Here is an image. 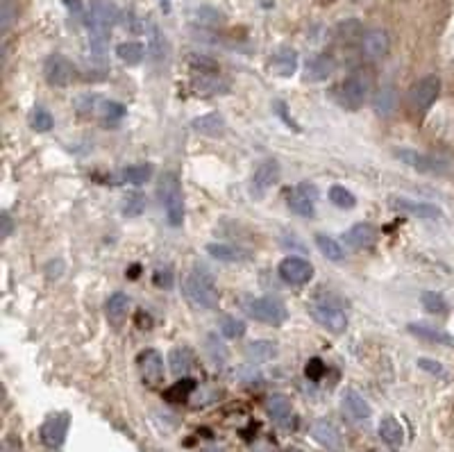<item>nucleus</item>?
Listing matches in <instances>:
<instances>
[{"mask_svg":"<svg viewBox=\"0 0 454 452\" xmlns=\"http://www.w3.org/2000/svg\"><path fill=\"white\" fill-rule=\"evenodd\" d=\"M209 352H211V357H218V361H223L227 357V352L223 350V343H218L214 341V336H209Z\"/></svg>","mask_w":454,"mask_h":452,"instance_id":"obj_46","label":"nucleus"},{"mask_svg":"<svg viewBox=\"0 0 454 452\" xmlns=\"http://www.w3.org/2000/svg\"><path fill=\"white\" fill-rule=\"evenodd\" d=\"M152 178V164H132L123 171V180L130 185H146Z\"/></svg>","mask_w":454,"mask_h":452,"instance_id":"obj_37","label":"nucleus"},{"mask_svg":"<svg viewBox=\"0 0 454 452\" xmlns=\"http://www.w3.org/2000/svg\"><path fill=\"white\" fill-rule=\"evenodd\" d=\"M395 157L400 161H404L409 168L418 171V173H443L446 171V161L436 159L432 155H422V152H416L413 148H402L395 150Z\"/></svg>","mask_w":454,"mask_h":452,"instance_id":"obj_11","label":"nucleus"},{"mask_svg":"<svg viewBox=\"0 0 454 452\" xmlns=\"http://www.w3.org/2000/svg\"><path fill=\"white\" fill-rule=\"evenodd\" d=\"M418 366L422 368V371H427V373H434V375H443V366L439 361H434V359H418Z\"/></svg>","mask_w":454,"mask_h":452,"instance_id":"obj_47","label":"nucleus"},{"mask_svg":"<svg viewBox=\"0 0 454 452\" xmlns=\"http://www.w3.org/2000/svg\"><path fill=\"white\" fill-rule=\"evenodd\" d=\"M196 16H198V23H202V25H209V27H216V25H220L225 21V16L218 12V9H214V7H200L198 12H196Z\"/></svg>","mask_w":454,"mask_h":452,"instance_id":"obj_42","label":"nucleus"},{"mask_svg":"<svg viewBox=\"0 0 454 452\" xmlns=\"http://www.w3.org/2000/svg\"><path fill=\"white\" fill-rule=\"evenodd\" d=\"M146 211V196L141 191H130L123 198V214L128 218H137Z\"/></svg>","mask_w":454,"mask_h":452,"instance_id":"obj_34","label":"nucleus"},{"mask_svg":"<svg viewBox=\"0 0 454 452\" xmlns=\"http://www.w3.org/2000/svg\"><path fill=\"white\" fill-rule=\"evenodd\" d=\"M185 291H187L189 300L196 307H200V310H216L218 291H216V284L209 277V273L193 271L185 282Z\"/></svg>","mask_w":454,"mask_h":452,"instance_id":"obj_3","label":"nucleus"},{"mask_svg":"<svg viewBox=\"0 0 454 452\" xmlns=\"http://www.w3.org/2000/svg\"><path fill=\"white\" fill-rule=\"evenodd\" d=\"M279 275H282V280H286L288 284L300 286L314 277V266L312 262H307L302 257H286L282 259V264H279Z\"/></svg>","mask_w":454,"mask_h":452,"instance_id":"obj_10","label":"nucleus"},{"mask_svg":"<svg viewBox=\"0 0 454 452\" xmlns=\"http://www.w3.org/2000/svg\"><path fill=\"white\" fill-rule=\"evenodd\" d=\"M3 452H12V450H9V444H5V446H3Z\"/></svg>","mask_w":454,"mask_h":452,"instance_id":"obj_50","label":"nucleus"},{"mask_svg":"<svg viewBox=\"0 0 454 452\" xmlns=\"http://www.w3.org/2000/svg\"><path fill=\"white\" fill-rule=\"evenodd\" d=\"M279 173H282V171H279L277 159L262 161V164L257 166L255 175H253V187H250V191H253L257 198H262L268 189H273L279 182Z\"/></svg>","mask_w":454,"mask_h":452,"instance_id":"obj_13","label":"nucleus"},{"mask_svg":"<svg viewBox=\"0 0 454 452\" xmlns=\"http://www.w3.org/2000/svg\"><path fill=\"white\" fill-rule=\"evenodd\" d=\"M157 196H159V203L163 205V211H166L168 223L173 227H180L182 220H185V198H182L180 178L173 171L161 173L157 185Z\"/></svg>","mask_w":454,"mask_h":452,"instance_id":"obj_1","label":"nucleus"},{"mask_svg":"<svg viewBox=\"0 0 454 452\" xmlns=\"http://www.w3.org/2000/svg\"><path fill=\"white\" fill-rule=\"evenodd\" d=\"M152 282H154V286H159V288H173V282H175V277H173V271L171 268H157L154 271V275H152Z\"/></svg>","mask_w":454,"mask_h":452,"instance_id":"obj_44","label":"nucleus"},{"mask_svg":"<svg viewBox=\"0 0 454 452\" xmlns=\"http://www.w3.org/2000/svg\"><path fill=\"white\" fill-rule=\"evenodd\" d=\"M366 93H368V84H366L361 78H356V75H350L347 80L341 82L339 86V100L345 109H359L363 100H366Z\"/></svg>","mask_w":454,"mask_h":452,"instance_id":"obj_12","label":"nucleus"},{"mask_svg":"<svg viewBox=\"0 0 454 452\" xmlns=\"http://www.w3.org/2000/svg\"><path fill=\"white\" fill-rule=\"evenodd\" d=\"M66 432H69V416L66 413H57L51 416L41 427V439L48 448H60L66 439Z\"/></svg>","mask_w":454,"mask_h":452,"instance_id":"obj_16","label":"nucleus"},{"mask_svg":"<svg viewBox=\"0 0 454 452\" xmlns=\"http://www.w3.org/2000/svg\"><path fill=\"white\" fill-rule=\"evenodd\" d=\"M336 69V62L330 55H316L305 66V80L309 82H323L327 80Z\"/></svg>","mask_w":454,"mask_h":452,"instance_id":"obj_19","label":"nucleus"},{"mask_svg":"<svg viewBox=\"0 0 454 452\" xmlns=\"http://www.w3.org/2000/svg\"><path fill=\"white\" fill-rule=\"evenodd\" d=\"M345 244L354 248V250H361V248H368L378 241V230L370 223H356L345 232Z\"/></svg>","mask_w":454,"mask_h":452,"instance_id":"obj_20","label":"nucleus"},{"mask_svg":"<svg viewBox=\"0 0 454 452\" xmlns=\"http://www.w3.org/2000/svg\"><path fill=\"white\" fill-rule=\"evenodd\" d=\"M82 102H86V107H82V114H98L102 121H121L125 117V107L121 102L116 100H100V98H93V95H86L82 98Z\"/></svg>","mask_w":454,"mask_h":452,"instance_id":"obj_14","label":"nucleus"},{"mask_svg":"<svg viewBox=\"0 0 454 452\" xmlns=\"http://www.w3.org/2000/svg\"><path fill=\"white\" fill-rule=\"evenodd\" d=\"M30 123H32V128L36 132H48V130H53V114L51 112H46L44 107H34L32 109V117H30Z\"/></svg>","mask_w":454,"mask_h":452,"instance_id":"obj_41","label":"nucleus"},{"mask_svg":"<svg viewBox=\"0 0 454 452\" xmlns=\"http://www.w3.org/2000/svg\"><path fill=\"white\" fill-rule=\"evenodd\" d=\"M312 437L330 452H341L343 450V439L339 434V430H336L332 423L325 420V418H318L312 425Z\"/></svg>","mask_w":454,"mask_h":452,"instance_id":"obj_17","label":"nucleus"},{"mask_svg":"<svg viewBox=\"0 0 454 452\" xmlns=\"http://www.w3.org/2000/svg\"><path fill=\"white\" fill-rule=\"evenodd\" d=\"M220 334L225 336V339H241V336L246 334V323L234 319V316H227L220 323Z\"/></svg>","mask_w":454,"mask_h":452,"instance_id":"obj_40","label":"nucleus"},{"mask_svg":"<svg viewBox=\"0 0 454 452\" xmlns=\"http://www.w3.org/2000/svg\"><path fill=\"white\" fill-rule=\"evenodd\" d=\"M316 200H318V189L312 185V182H300L295 185L286 196V205L288 209L298 216L312 218L316 211Z\"/></svg>","mask_w":454,"mask_h":452,"instance_id":"obj_5","label":"nucleus"},{"mask_svg":"<svg viewBox=\"0 0 454 452\" xmlns=\"http://www.w3.org/2000/svg\"><path fill=\"white\" fill-rule=\"evenodd\" d=\"M309 314L312 319L321 325V328L330 330L334 334H341L347 328V316L343 310L339 307H332V305H309Z\"/></svg>","mask_w":454,"mask_h":452,"instance_id":"obj_8","label":"nucleus"},{"mask_svg":"<svg viewBox=\"0 0 454 452\" xmlns=\"http://www.w3.org/2000/svg\"><path fill=\"white\" fill-rule=\"evenodd\" d=\"M439 93H441V80H439V75H425V78H420L416 84L411 86V105L416 107L418 112H427L434 102H436L439 98Z\"/></svg>","mask_w":454,"mask_h":452,"instance_id":"obj_6","label":"nucleus"},{"mask_svg":"<svg viewBox=\"0 0 454 452\" xmlns=\"http://www.w3.org/2000/svg\"><path fill=\"white\" fill-rule=\"evenodd\" d=\"M336 32H339L341 39L350 41V39H354V36H361V23L356 21V18H347V21L339 23Z\"/></svg>","mask_w":454,"mask_h":452,"instance_id":"obj_43","label":"nucleus"},{"mask_svg":"<svg viewBox=\"0 0 454 452\" xmlns=\"http://www.w3.org/2000/svg\"><path fill=\"white\" fill-rule=\"evenodd\" d=\"M130 310V295L128 293H123V291H116L107 298V303H105V312H107V316L114 321V323H119L125 319V314H128Z\"/></svg>","mask_w":454,"mask_h":452,"instance_id":"obj_30","label":"nucleus"},{"mask_svg":"<svg viewBox=\"0 0 454 452\" xmlns=\"http://www.w3.org/2000/svg\"><path fill=\"white\" fill-rule=\"evenodd\" d=\"M46 82L53 86H69L75 80V66L64 55H51L44 62Z\"/></svg>","mask_w":454,"mask_h":452,"instance_id":"obj_7","label":"nucleus"},{"mask_svg":"<svg viewBox=\"0 0 454 452\" xmlns=\"http://www.w3.org/2000/svg\"><path fill=\"white\" fill-rule=\"evenodd\" d=\"M284 452H300V450H295V448H288V450H284Z\"/></svg>","mask_w":454,"mask_h":452,"instance_id":"obj_51","label":"nucleus"},{"mask_svg":"<svg viewBox=\"0 0 454 452\" xmlns=\"http://www.w3.org/2000/svg\"><path fill=\"white\" fill-rule=\"evenodd\" d=\"M409 332L416 334L418 339H422V341H429V343L454 345V336H450L448 332H443L439 328H429V325H422V323H411L409 325Z\"/></svg>","mask_w":454,"mask_h":452,"instance_id":"obj_27","label":"nucleus"},{"mask_svg":"<svg viewBox=\"0 0 454 452\" xmlns=\"http://www.w3.org/2000/svg\"><path fill=\"white\" fill-rule=\"evenodd\" d=\"M116 57L128 64V66H137L143 62V57H146V46L141 41H123L116 46Z\"/></svg>","mask_w":454,"mask_h":452,"instance_id":"obj_28","label":"nucleus"},{"mask_svg":"<svg viewBox=\"0 0 454 452\" xmlns=\"http://www.w3.org/2000/svg\"><path fill=\"white\" fill-rule=\"evenodd\" d=\"M191 128L196 130L198 134H205V137H223L225 134V119L220 117L218 112H209V114H202V117L193 119Z\"/></svg>","mask_w":454,"mask_h":452,"instance_id":"obj_22","label":"nucleus"},{"mask_svg":"<svg viewBox=\"0 0 454 452\" xmlns=\"http://www.w3.org/2000/svg\"><path fill=\"white\" fill-rule=\"evenodd\" d=\"M420 303L425 307V312H432V314H446L448 312V300L436 291H425L420 295Z\"/></svg>","mask_w":454,"mask_h":452,"instance_id":"obj_38","label":"nucleus"},{"mask_svg":"<svg viewBox=\"0 0 454 452\" xmlns=\"http://www.w3.org/2000/svg\"><path fill=\"white\" fill-rule=\"evenodd\" d=\"M64 5H66V9H69L71 14H82L84 12L82 0H64Z\"/></svg>","mask_w":454,"mask_h":452,"instance_id":"obj_49","label":"nucleus"},{"mask_svg":"<svg viewBox=\"0 0 454 452\" xmlns=\"http://www.w3.org/2000/svg\"><path fill=\"white\" fill-rule=\"evenodd\" d=\"M395 207L404 209L407 214L422 218V220H432V218H441V209L432 203H422V200H409V198H398L395 200Z\"/></svg>","mask_w":454,"mask_h":452,"instance_id":"obj_24","label":"nucleus"},{"mask_svg":"<svg viewBox=\"0 0 454 452\" xmlns=\"http://www.w3.org/2000/svg\"><path fill=\"white\" fill-rule=\"evenodd\" d=\"M168 361H171V371L175 373V375H185L193 368V361H196V357H193V352L189 348H173L171 354H168Z\"/></svg>","mask_w":454,"mask_h":452,"instance_id":"obj_32","label":"nucleus"},{"mask_svg":"<svg viewBox=\"0 0 454 452\" xmlns=\"http://www.w3.org/2000/svg\"><path fill=\"white\" fill-rule=\"evenodd\" d=\"M266 411L275 423H284L288 416H291V400H288L284 393H275V396L268 398Z\"/></svg>","mask_w":454,"mask_h":452,"instance_id":"obj_31","label":"nucleus"},{"mask_svg":"<svg viewBox=\"0 0 454 452\" xmlns=\"http://www.w3.org/2000/svg\"><path fill=\"white\" fill-rule=\"evenodd\" d=\"M189 64L193 71H198L200 75H216L218 73V64L207 55H191Z\"/></svg>","mask_w":454,"mask_h":452,"instance_id":"obj_39","label":"nucleus"},{"mask_svg":"<svg viewBox=\"0 0 454 452\" xmlns=\"http://www.w3.org/2000/svg\"><path fill=\"white\" fill-rule=\"evenodd\" d=\"M114 23H116L114 5L105 3V0H93L89 7V16H86V27L91 30V44L95 51H102Z\"/></svg>","mask_w":454,"mask_h":452,"instance_id":"obj_2","label":"nucleus"},{"mask_svg":"<svg viewBox=\"0 0 454 452\" xmlns=\"http://www.w3.org/2000/svg\"><path fill=\"white\" fill-rule=\"evenodd\" d=\"M268 66L273 69L275 75H279V78H291L298 71V53L293 48H279V51L270 57Z\"/></svg>","mask_w":454,"mask_h":452,"instance_id":"obj_21","label":"nucleus"},{"mask_svg":"<svg viewBox=\"0 0 454 452\" xmlns=\"http://www.w3.org/2000/svg\"><path fill=\"white\" fill-rule=\"evenodd\" d=\"M0 218H3V220H0V223H3V232H0V234H3V239H7L9 234H12V230H14V220H12V216L7 214V211H3V216H0Z\"/></svg>","mask_w":454,"mask_h":452,"instance_id":"obj_48","label":"nucleus"},{"mask_svg":"<svg viewBox=\"0 0 454 452\" xmlns=\"http://www.w3.org/2000/svg\"><path fill=\"white\" fill-rule=\"evenodd\" d=\"M361 51L368 60H384L391 51V36L384 27H370L361 34Z\"/></svg>","mask_w":454,"mask_h":452,"instance_id":"obj_9","label":"nucleus"},{"mask_svg":"<svg viewBox=\"0 0 454 452\" xmlns=\"http://www.w3.org/2000/svg\"><path fill=\"white\" fill-rule=\"evenodd\" d=\"M137 361H139L143 380H146L150 387H157V384H161V380H163V359H161V354L157 350H154V348L143 350L137 357Z\"/></svg>","mask_w":454,"mask_h":452,"instance_id":"obj_15","label":"nucleus"},{"mask_svg":"<svg viewBox=\"0 0 454 452\" xmlns=\"http://www.w3.org/2000/svg\"><path fill=\"white\" fill-rule=\"evenodd\" d=\"M207 253L218 262H243V259H248L246 250L229 244H207Z\"/></svg>","mask_w":454,"mask_h":452,"instance_id":"obj_29","label":"nucleus"},{"mask_svg":"<svg viewBox=\"0 0 454 452\" xmlns=\"http://www.w3.org/2000/svg\"><path fill=\"white\" fill-rule=\"evenodd\" d=\"M246 312L253 316L255 321L259 323H266V325H282L286 323L288 319V312H286V307L284 303H279L277 298H253V300H248L246 303Z\"/></svg>","mask_w":454,"mask_h":452,"instance_id":"obj_4","label":"nucleus"},{"mask_svg":"<svg viewBox=\"0 0 454 452\" xmlns=\"http://www.w3.org/2000/svg\"><path fill=\"white\" fill-rule=\"evenodd\" d=\"M341 407H343V411L347 413V416L354 418V420H366V418H370V413H373V409H370L368 402H366V398L361 396V393L352 391V389L343 391Z\"/></svg>","mask_w":454,"mask_h":452,"instance_id":"obj_18","label":"nucleus"},{"mask_svg":"<svg viewBox=\"0 0 454 452\" xmlns=\"http://www.w3.org/2000/svg\"><path fill=\"white\" fill-rule=\"evenodd\" d=\"M327 198H330V203L339 209H354V205H356V198H354L352 191H347L341 185H332L330 191H327Z\"/></svg>","mask_w":454,"mask_h":452,"instance_id":"obj_36","label":"nucleus"},{"mask_svg":"<svg viewBox=\"0 0 454 452\" xmlns=\"http://www.w3.org/2000/svg\"><path fill=\"white\" fill-rule=\"evenodd\" d=\"M373 107H375V114H378V117H382V119L393 117V112L398 109V91H395L393 84L380 86L378 93H375Z\"/></svg>","mask_w":454,"mask_h":452,"instance_id":"obj_23","label":"nucleus"},{"mask_svg":"<svg viewBox=\"0 0 454 452\" xmlns=\"http://www.w3.org/2000/svg\"><path fill=\"white\" fill-rule=\"evenodd\" d=\"M193 391H196V380L185 378V380H180V382L173 384L171 389H166L163 398H166L168 402H185Z\"/></svg>","mask_w":454,"mask_h":452,"instance_id":"obj_35","label":"nucleus"},{"mask_svg":"<svg viewBox=\"0 0 454 452\" xmlns=\"http://www.w3.org/2000/svg\"><path fill=\"white\" fill-rule=\"evenodd\" d=\"M380 439L384 441L386 446L391 448H400L404 444V427L398 418L386 416L380 420Z\"/></svg>","mask_w":454,"mask_h":452,"instance_id":"obj_25","label":"nucleus"},{"mask_svg":"<svg viewBox=\"0 0 454 452\" xmlns=\"http://www.w3.org/2000/svg\"><path fill=\"white\" fill-rule=\"evenodd\" d=\"M316 246L327 259H330V262H343V257H345L343 246L336 241V239L327 237V234H318L316 237Z\"/></svg>","mask_w":454,"mask_h":452,"instance_id":"obj_33","label":"nucleus"},{"mask_svg":"<svg viewBox=\"0 0 454 452\" xmlns=\"http://www.w3.org/2000/svg\"><path fill=\"white\" fill-rule=\"evenodd\" d=\"M277 343L275 341H268V339H257V341H250L246 345V354L248 359L253 361H270L277 357Z\"/></svg>","mask_w":454,"mask_h":452,"instance_id":"obj_26","label":"nucleus"},{"mask_svg":"<svg viewBox=\"0 0 454 452\" xmlns=\"http://www.w3.org/2000/svg\"><path fill=\"white\" fill-rule=\"evenodd\" d=\"M305 375L309 380H321L323 375H325V364L323 359H318V357H312L307 361V368H305Z\"/></svg>","mask_w":454,"mask_h":452,"instance_id":"obj_45","label":"nucleus"}]
</instances>
